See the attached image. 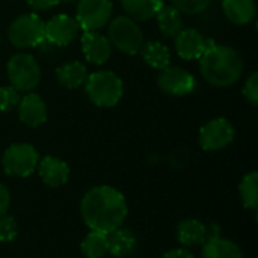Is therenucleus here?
Returning <instances> with one entry per match:
<instances>
[{
  "instance_id": "1",
  "label": "nucleus",
  "mask_w": 258,
  "mask_h": 258,
  "mask_svg": "<svg viewBox=\"0 0 258 258\" xmlns=\"http://www.w3.org/2000/svg\"><path fill=\"white\" fill-rule=\"evenodd\" d=\"M83 222L94 231L104 234L122 227L128 207L125 197L112 186H95L80 201Z\"/></svg>"
},
{
  "instance_id": "2",
  "label": "nucleus",
  "mask_w": 258,
  "mask_h": 258,
  "mask_svg": "<svg viewBox=\"0 0 258 258\" xmlns=\"http://www.w3.org/2000/svg\"><path fill=\"white\" fill-rule=\"evenodd\" d=\"M198 60L201 76L215 88H230L243 73V59L230 45H219L209 41L207 50Z\"/></svg>"
},
{
  "instance_id": "3",
  "label": "nucleus",
  "mask_w": 258,
  "mask_h": 258,
  "mask_svg": "<svg viewBox=\"0 0 258 258\" xmlns=\"http://www.w3.org/2000/svg\"><path fill=\"white\" fill-rule=\"evenodd\" d=\"M85 91L92 104L97 107H113L124 94L122 80L113 71H95L88 76Z\"/></svg>"
},
{
  "instance_id": "4",
  "label": "nucleus",
  "mask_w": 258,
  "mask_h": 258,
  "mask_svg": "<svg viewBox=\"0 0 258 258\" xmlns=\"http://www.w3.org/2000/svg\"><path fill=\"white\" fill-rule=\"evenodd\" d=\"M107 39L112 48L124 54H138L145 44L142 29L138 21L127 15H118L107 23Z\"/></svg>"
},
{
  "instance_id": "5",
  "label": "nucleus",
  "mask_w": 258,
  "mask_h": 258,
  "mask_svg": "<svg viewBox=\"0 0 258 258\" xmlns=\"http://www.w3.org/2000/svg\"><path fill=\"white\" fill-rule=\"evenodd\" d=\"M9 83L18 92H32L41 82V67L29 53H15L6 63Z\"/></svg>"
},
{
  "instance_id": "6",
  "label": "nucleus",
  "mask_w": 258,
  "mask_h": 258,
  "mask_svg": "<svg viewBox=\"0 0 258 258\" xmlns=\"http://www.w3.org/2000/svg\"><path fill=\"white\" fill-rule=\"evenodd\" d=\"M8 39L17 48L39 47L44 41V21L35 14H21L8 27Z\"/></svg>"
},
{
  "instance_id": "7",
  "label": "nucleus",
  "mask_w": 258,
  "mask_h": 258,
  "mask_svg": "<svg viewBox=\"0 0 258 258\" xmlns=\"http://www.w3.org/2000/svg\"><path fill=\"white\" fill-rule=\"evenodd\" d=\"M39 154L30 144H12L6 148L2 166L3 171L11 177H20L26 178L33 174V171L38 168Z\"/></svg>"
},
{
  "instance_id": "8",
  "label": "nucleus",
  "mask_w": 258,
  "mask_h": 258,
  "mask_svg": "<svg viewBox=\"0 0 258 258\" xmlns=\"http://www.w3.org/2000/svg\"><path fill=\"white\" fill-rule=\"evenodd\" d=\"M112 11V0H79L76 20L83 32H92L107 26Z\"/></svg>"
},
{
  "instance_id": "9",
  "label": "nucleus",
  "mask_w": 258,
  "mask_h": 258,
  "mask_svg": "<svg viewBox=\"0 0 258 258\" xmlns=\"http://www.w3.org/2000/svg\"><path fill=\"white\" fill-rule=\"evenodd\" d=\"M236 136L233 124L227 118H213L200 130V145L206 151H219L227 148Z\"/></svg>"
},
{
  "instance_id": "10",
  "label": "nucleus",
  "mask_w": 258,
  "mask_h": 258,
  "mask_svg": "<svg viewBox=\"0 0 258 258\" xmlns=\"http://www.w3.org/2000/svg\"><path fill=\"white\" fill-rule=\"evenodd\" d=\"M157 85L162 92L172 97H184L195 91L197 80L195 77L181 67H171L160 70L157 76Z\"/></svg>"
},
{
  "instance_id": "11",
  "label": "nucleus",
  "mask_w": 258,
  "mask_h": 258,
  "mask_svg": "<svg viewBox=\"0 0 258 258\" xmlns=\"http://www.w3.org/2000/svg\"><path fill=\"white\" fill-rule=\"evenodd\" d=\"M80 26L76 18L67 14H57L44 23V36L45 42L54 47H67L76 41L79 36Z\"/></svg>"
},
{
  "instance_id": "12",
  "label": "nucleus",
  "mask_w": 258,
  "mask_h": 258,
  "mask_svg": "<svg viewBox=\"0 0 258 258\" xmlns=\"http://www.w3.org/2000/svg\"><path fill=\"white\" fill-rule=\"evenodd\" d=\"M175 51L181 59L186 60H197L200 59L204 51L207 50L209 41L204 38V35L198 29H183L175 38H174Z\"/></svg>"
},
{
  "instance_id": "13",
  "label": "nucleus",
  "mask_w": 258,
  "mask_h": 258,
  "mask_svg": "<svg viewBox=\"0 0 258 258\" xmlns=\"http://www.w3.org/2000/svg\"><path fill=\"white\" fill-rule=\"evenodd\" d=\"M17 109H18V119L30 128L41 127L48 116L45 101L38 94L33 92H27L24 97H21Z\"/></svg>"
},
{
  "instance_id": "14",
  "label": "nucleus",
  "mask_w": 258,
  "mask_h": 258,
  "mask_svg": "<svg viewBox=\"0 0 258 258\" xmlns=\"http://www.w3.org/2000/svg\"><path fill=\"white\" fill-rule=\"evenodd\" d=\"M112 45L107 36H103L97 30L85 32L82 35V51L88 62L95 65L106 63L112 56Z\"/></svg>"
},
{
  "instance_id": "15",
  "label": "nucleus",
  "mask_w": 258,
  "mask_h": 258,
  "mask_svg": "<svg viewBox=\"0 0 258 258\" xmlns=\"http://www.w3.org/2000/svg\"><path fill=\"white\" fill-rule=\"evenodd\" d=\"M38 174L44 184L48 187H60L63 186L70 178V166L67 162L54 157V156H45L38 162Z\"/></svg>"
},
{
  "instance_id": "16",
  "label": "nucleus",
  "mask_w": 258,
  "mask_h": 258,
  "mask_svg": "<svg viewBox=\"0 0 258 258\" xmlns=\"http://www.w3.org/2000/svg\"><path fill=\"white\" fill-rule=\"evenodd\" d=\"M109 254L115 258H128L138 248V239L128 228H116L107 234Z\"/></svg>"
},
{
  "instance_id": "17",
  "label": "nucleus",
  "mask_w": 258,
  "mask_h": 258,
  "mask_svg": "<svg viewBox=\"0 0 258 258\" xmlns=\"http://www.w3.org/2000/svg\"><path fill=\"white\" fill-rule=\"evenodd\" d=\"M209 239V230L204 225V222L189 218L183 219L177 225V240L180 245L190 248V246H198L203 245Z\"/></svg>"
},
{
  "instance_id": "18",
  "label": "nucleus",
  "mask_w": 258,
  "mask_h": 258,
  "mask_svg": "<svg viewBox=\"0 0 258 258\" xmlns=\"http://www.w3.org/2000/svg\"><path fill=\"white\" fill-rule=\"evenodd\" d=\"M222 11L231 23L246 26L255 18L257 5L255 0H222Z\"/></svg>"
},
{
  "instance_id": "19",
  "label": "nucleus",
  "mask_w": 258,
  "mask_h": 258,
  "mask_svg": "<svg viewBox=\"0 0 258 258\" xmlns=\"http://www.w3.org/2000/svg\"><path fill=\"white\" fill-rule=\"evenodd\" d=\"M156 20H157V27L165 38L174 39L184 29L183 14L178 9H175L172 5L163 3V6L156 14Z\"/></svg>"
},
{
  "instance_id": "20",
  "label": "nucleus",
  "mask_w": 258,
  "mask_h": 258,
  "mask_svg": "<svg viewBox=\"0 0 258 258\" xmlns=\"http://www.w3.org/2000/svg\"><path fill=\"white\" fill-rule=\"evenodd\" d=\"M86 67L79 60H70L56 68V79L57 82L68 89H77L85 85L88 79Z\"/></svg>"
},
{
  "instance_id": "21",
  "label": "nucleus",
  "mask_w": 258,
  "mask_h": 258,
  "mask_svg": "<svg viewBox=\"0 0 258 258\" xmlns=\"http://www.w3.org/2000/svg\"><path fill=\"white\" fill-rule=\"evenodd\" d=\"M201 258H243L237 243L222 237H210L203 243Z\"/></svg>"
},
{
  "instance_id": "22",
  "label": "nucleus",
  "mask_w": 258,
  "mask_h": 258,
  "mask_svg": "<svg viewBox=\"0 0 258 258\" xmlns=\"http://www.w3.org/2000/svg\"><path fill=\"white\" fill-rule=\"evenodd\" d=\"M122 9L127 12V17L135 21H147L154 18L159 9L163 6L162 0H121Z\"/></svg>"
},
{
  "instance_id": "23",
  "label": "nucleus",
  "mask_w": 258,
  "mask_h": 258,
  "mask_svg": "<svg viewBox=\"0 0 258 258\" xmlns=\"http://www.w3.org/2000/svg\"><path fill=\"white\" fill-rule=\"evenodd\" d=\"M139 53L147 65H150L151 68H156L159 71L166 68L171 62V50L168 48V45H165L159 41L145 42Z\"/></svg>"
},
{
  "instance_id": "24",
  "label": "nucleus",
  "mask_w": 258,
  "mask_h": 258,
  "mask_svg": "<svg viewBox=\"0 0 258 258\" xmlns=\"http://www.w3.org/2000/svg\"><path fill=\"white\" fill-rule=\"evenodd\" d=\"M80 249L86 258H104L109 254L107 234L91 230L82 240Z\"/></svg>"
},
{
  "instance_id": "25",
  "label": "nucleus",
  "mask_w": 258,
  "mask_h": 258,
  "mask_svg": "<svg viewBox=\"0 0 258 258\" xmlns=\"http://www.w3.org/2000/svg\"><path fill=\"white\" fill-rule=\"evenodd\" d=\"M240 200L245 209L257 210L258 207V172L252 171L246 174L239 184Z\"/></svg>"
},
{
  "instance_id": "26",
  "label": "nucleus",
  "mask_w": 258,
  "mask_h": 258,
  "mask_svg": "<svg viewBox=\"0 0 258 258\" xmlns=\"http://www.w3.org/2000/svg\"><path fill=\"white\" fill-rule=\"evenodd\" d=\"M169 2L175 9H178L181 14H186V15L201 14L212 3V0H169Z\"/></svg>"
},
{
  "instance_id": "27",
  "label": "nucleus",
  "mask_w": 258,
  "mask_h": 258,
  "mask_svg": "<svg viewBox=\"0 0 258 258\" xmlns=\"http://www.w3.org/2000/svg\"><path fill=\"white\" fill-rule=\"evenodd\" d=\"M20 92L9 86L0 88V112H11L20 103Z\"/></svg>"
},
{
  "instance_id": "28",
  "label": "nucleus",
  "mask_w": 258,
  "mask_h": 258,
  "mask_svg": "<svg viewBox=\"0 0 258 258\" xmlns=\"http://www.w3.org/2000/svg\"><path fill=\"white\" fill-rule=\"evenodd\" d=\"M18 236V225L15 219L9 215L0 216V242L9 243Z\"/></svg>"
},
{
  "instance_id": "29",
  "label": "nucleus",
  "mask_w": 258,
  "mask_h": 258,
  "mask_svg": "<svg viewBox=\"0 0 258 258\" xmlns=\"http://www.w3.org/2000/svg\"><path fill=\"white\" fill-rule=\"evenodd\" d=\"M242 92H243V97L246 98V101L255 107L258 104V73H252L246 79Z\"/></svg>"
},
{
  "instance_id": "30",
  "label": "nucleus",
  "mask_w": 258,
  "mask_h": 258,
  "mask_svg": "<svg viewBox=\"0 0 258 258\" xmlns=\"http://www.w3.org/2000/svg\"><path fill=\"white\" fill-rule=\"evenodd\" d=\"M29 8L33 11H48L60 3V0H26Z\"/></svg>"
},
{
  "instance_id": "31",
  "label": "nucleus",
  "mask_w": 258,
  "mask_h": 258,
  "mask_svg": "<svg viewBox=\"0 0 258 258\" xmlns=\"http://www.w3.org/2000/svg\"><path fill=\"white\" fill-rule=\"evenodd\" d=\"M11 206V194L9 190L0 183V216L6 215Z\"/></svg>"
},
{
  "instance_id": "32",
  "label": "nucleus",
  "mask_w": 258,
  "mask_h": 258,
  "mask_svg": "<svg viewBox=\"0 0 258 258\" xmlns=\"http://www.w3.org/2000/svg\"><path fill=\"white\" fill-rule=\"evenodd\" d=\"M162 258H195V255L186 248H177V249H171L165 252Z\"/></svg>"
},
{
  "instance_id": "33",
  "label": "nucleus",
  "mask_w": 258,
  "mask_h": 258,
  "mask_svg": "<svg viewBox=\"0 0 258 258\" xmlns=\"http://www.w3.org/2000/svg\"><path fill=\"white\" fill-rule=\"evenodd\" d=\"M60 2H73V0H60Z\"/></svg>"
}]
</instances>
